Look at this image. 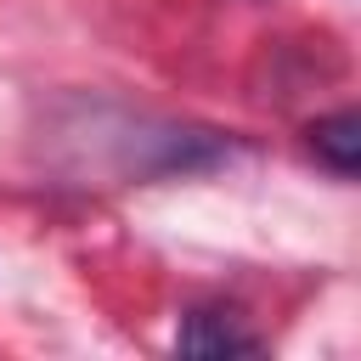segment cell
<instances>
[{
	"label": "cell",
	"instance_id": "cell-1",
	"mask_svg": "<svg viewBox=\"0 0 361 361\" xmlns=\"http://www.w3.org/2000/svg\"><path fill=\"white\" fill-rule=\"evenodd\" d=\"M175 350H186V355H254V350H259V338L237 322V310L209 305V310H192V316L180 322Z\"/></svg>",
	"mask_w": 361,
	"mask_h": 361
},
{
	"label": "cell",
	"instance_id": "cell-2",
	"mask_svg": "<svg viewBox=\"0 0 361 361\" xmlns=\"http://www.w3.org/2000/svg\"><path fill=\"white\" fill-rule=\"evenodd\" d=\"M310 152L333 169V175H355L361 169V118L355 113H327L310 124Z\"/></svg>",
	"mask_w": 361,
	"mask_h": 361
}]
</instances>
